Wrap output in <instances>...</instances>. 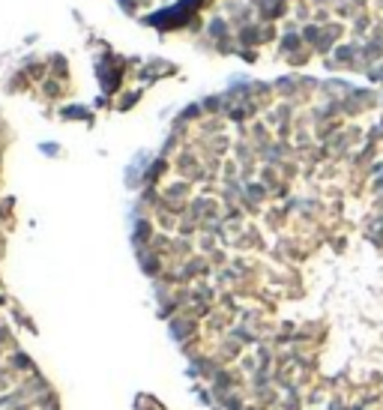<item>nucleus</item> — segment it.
Returning <instances> with one entry per match:
<instances>
[{
	"label": "nucleus",
	"mask_w": 383,
	"mask_h": 410,
	"mask_svg": "<svg viewBox=\"0 0 383 410\" xmlns=\"http://www.w3.org/2000/svg\"><path fill=\"white\" fill-rule=\"evenodd\" d=\"M9 363H12V369H21V372L30 369V357H27V354H12Z\"/></svg>",
	"instance_id": "3"
},
{
	"label": "nucleus",
	"mask_w": 383,
	"mask_h": 410,
	"mask_svg": "<svg viewBox=\"0 0 383 410\" xmlns=\"http://www.w3.org/2000/svg\"><path fill=\"white\" fill-rule=\"evenodd\" d=\"M243 410H252V408H243Z\"/></svg>",
	"instance_id": "8"
},
{
	"label": "nucleus",
	"mask_w": 383,
	"mask_h": 410,
	"mask_svg": "<svg viewBox=\"0 0 383 410\" xmlns=\"http://www.w3.org/2000/svg\"><path fill=\"white\" fill-rule=\"evenodd\" d=\"M231 384H234V378H231L228 372H216V375H213V393H219V396H225Z\"/></svg>",
	"instance_id": "2"
},
{
	"label": "nucleus",
	"mask_w": 383,
	"mask_h": 410,
	"mask_svg": "<svg viewBox=\"0 0 383 410\" xmlns=\"http://www.w3.org/2000/svg\"><path fill=\"white\" fill-rule=\"evenodd\" d=\"M3 375H6V369H3V366H0V378H3Z\"/></svg>",
	"instance_id": "7"
},
{
	"label": "nucleus",
	"mask_w": 383,
	"mask_h": 410,
	"mask_svg": "<svg viewBox=\"0 0 383 410\" xmlns=\"http://www.w3.org/2000/svg\"><path fill=\"white\" fill-rule=\"evenodd\" d=\"M3 339H6V330H3V327H0V342H3Z\"/></svg>",
	"instance_id": "6"
},
{
	"label": "nucleus",
	"mask_w": 383,
	"mask_h": 410,
	"mask_svg": "<svg viewBox=\"0 0 383 410\" xmlns=\"http://www.w3.org/2000/svg\"><path fill=\"white\" fill-rule=\"evenodd\" d=\"M3 390H9V381H6V375L0 378V393H3Z\"/></svg>",
	"instance_id": "5"
},
{
	"label": "nucleus",
	"mask_w": 383,
	"mask_h": 410,
	"mask_svg": "<svg viewBox=\"0 0 383 410\" xmlns=\"http://www.w3.org/2000/svg\"><path fill=\"white\" fill-rule=\"evenodd\" d=\"M192 330H195V327H192L189 321H183V318H174V321L168 324V333L174 336V342H186V336H189Z\"/></svg>",
	"instance_id": "1"
},
{
	"label": "nucleus",
	"mask_w": 383,
	"mask_h": 410,
	"mask_svg": "<svg viewBox=\"0 0 383 410\" xmlns=\"http://www.w3.org/2000/svg\"><path fill=\"white\" fill-rule=\"evenodd\" d=\"M186 192H189L186 183H174V186H168V195H174V198H180V195H186Z\"/></svg>",
	"instance_id": "4"
}]
</instances>
